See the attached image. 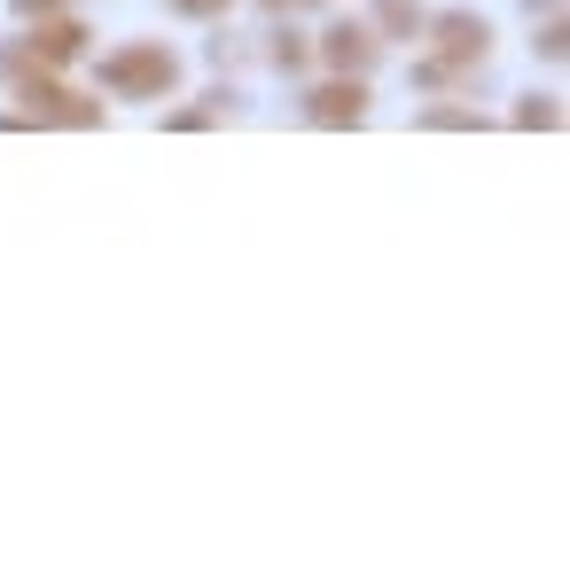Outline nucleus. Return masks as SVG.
<instances>
[{"label":"nucleus","instance_id":"f257e3e1","mask_svg":"<svg viewBox=\"0 0 570 570\" xmlns=\"http://www.w3.org/2000/svg\"><path fill=\"white\" fill-rule=\"evenodd\" d=\"M173 87H180V56L165 40H141V48L102 56V95H118V102H165Z\"/></svg>","mask_w":570,"mask_h":570},{"label":"nucleus","instance_id":"f03ea898","mask_svg":"<svg viewBox=\"0 0 570 570\" xmlns=\"http://www.w3.org/2000/svg\"><path fill=\"white\" fill-rule=\"evenodd\" d=\"M87 56V24H71V17H48L24 48H9V71L24 79V71H56V63H79Z\"/></svg>","mask_w":570,"mask_h":570},{"label":"nucleus","instance_id":"7ed1b4c3","mask_svg":"<svg viewBox=\"0 0 570 570\" xmlns=\"http://www.w3.org/2000/svg\"><path fill=\"white\" fill-rule=\"evenodd\" d=\"M24 118L32 126H102V102H87V95H71V87H56L48 71H24Z\"/></svg>","mask_w":570,"mask_h":570},{"label":"nucleus","instance_id":"20e7f679","mask_svg":"<svg viewBox=\"0 0 570 570\" xmlns=\"http://www.w3.org/2000/svg\"><path fill=\"white\" fill-rule=\"evenodd\" d=\"M430 32H438V56H430V63H445V71H469V63H484V56H492V24H484V17H469V9L438 17Z\"/></svg>","mask_w":570,"mask_h":570},{"label":"nucleus","instance_id":"39448f33","mask_svg":"<svg viewBox=\"0 0 570 570\" xmlns=\"http://www.w3.org/2000/svg\"><path fill=\"white\" fill-rule=\"evenodd\" d=\"M305 118H313V126H360V118H367V79H360V71H336L328 87H313Z\"/></svg>","mask_w":570,"mask_h":570},{"label":"nucleus","instance_id":"423d86ee","mask_svg":"<svg viewBox=\"0 0 570 570\" xmlns=\"http://www.w3.org/2000/svg\"><path fill=\"white\" fill-rule=\"evenodd\" d=\"M375 48H383V40H375L367 24H328V32H321V63H328V71H367Z\"/></svg>","mask_w":570,"mask_h":570},{"label":"nucleus","instance_id":"0eeeda50","mask_svg":"<svg viewBox=\"0 0 570 570\" xmlns=\"http://www.w3.org/2000/svg\"><path fill=\"white\" fill-rule=\"evenodd\" d=\"M515 126H539V134H554V126H562V110H554V95H531V102L515 110Z\"/></svg>","mask_w":570,"mask_h":570},{"label":"nucleus","instance_id":"6e6552de","mask_svg":"<svg viewBox=\"0 0 570 570\" xmlns=\"http://www.w3.org/2000/svg\"><path fill=\"white\" fill-rule=\"evenodd\" d=\"M165 9H173V17H227L235 0H165Z\"/></svg>","mask_w":570,"mask_h":570},{"label":"nucleus","instance_id":"1a4fd4ad","mask_svg":"<svg viewBox=\"0 0 570 570\" xmlns=\"http://www.w3.org/2000/svg\"><path fill=\"white\" fill-rule=\"evenodd\" d=\"M414 24V0H383V32H406Z\"/></svg>","mask_w":570,"mask_h":570},{"label":"nucleus","instance_id":"9d476101","mask_svg":"<svg viewBox=\"0 0 570 570\" xmlns=\"http://www.w3.org/2000/svg\"><path fill=\"white\" fill-rule=\"evenodd\" d=\"M63 0H17V17H56Z\"/></svg>","mask_w":570,"mask_h":570}]
</instances>
